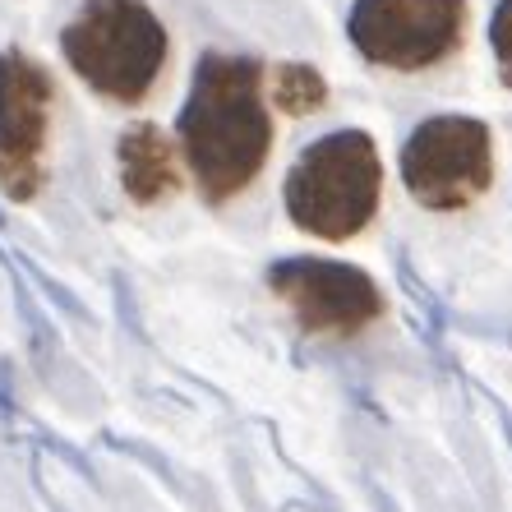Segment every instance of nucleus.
I'll list each match as a JSON object with an SVG mask.
<instances>
[{
	"instance_id": "obj_8",
	"label": "nucleus",
	"mask_w": 512,
	"mask_h": 512,
	"mask_svg": "<svg viewBox=\"0 0 512 512\" xmlns=\"http://www.w3.org/2000/svg\"><path fill=\"white\" fill-rule=\"evenodd\" d=\"M116 157H120V185L143 208L171 199L180 190L176 143L157 130V125H148V120H139V125H130V130L120 134Z\"/></svg>"
},
{
	"instance_id": "obj_7",
	"label": "nucleus",
	"mask_w": 512,
	"mask_h": 512,
	"mask_svg": "<svg viewBox=\"0 0 512 512\" xmlns=\"http://www.w3.org/2000/svg\"><path fill=\"white\" fill-rule=\"evenodd\" d=\"M268 286L291 305L305 333L356 337L383 314V296L370 273L333 259H282L268 268Z\"/></svg>"
},
{
	"instance_id": "obj_3",
	"label": "nucleus",
	"mask_w": 512,
	"mask_h": 512,
	"mask_svg": "<svg viewBox=\"0 0 512 512\" xmlns=\"http://www.w3.org/2000/svg\"><path fill=\"white\" fill-rule=\"evenodd\" d=\"M70 70L111 102H143L167 65V28L143 0H88L60 33Z\"/></svg>"
},
{
	"instance_id": "obj_5",
	"label": "nucleus",
	"mask_w": 512,
	"mask_h": 512,
	"mask_svg": "<svg viewBox=\"0 0 512 512\" xmlns=\"http://www.w3.org/2000/svg\"><path fill=\"white\" fill-rule=\"evenodd\" d=\"M346 33L370 65L429 70L462 47L466 0H356Z\"/></svg>"
},
{
	"instance_id": "obj_10",
	"label": "nucleus",
	"mask_w": 512,
	"mask_h": 512,
	"mask_svg": "<svg viewBox=\"0 0 512 512\" xmlns=\"http://www.w3.org/2000/svg\"><path fill=\"white\" fill-rule=\"evenodd\" d=\"M489 47H494V60H499L503 84L512 88V0H499V10L489 19Z\"/></svg>"
},
{
	"instance_id": "obj_6",
	"label": "nucleus",
	"mask_w": 512,
	"mask_h": 512,
	"mask_svg": "<svg viewBox=\"0 0 512 512\" xmlns=\"http://www.w3.org/2000/svg\"><path fill=\"white\" fill-rule=\"evenodd\" d=\"M51 74L24 51L0 56V190L14 203H28L42 190V157L51 125Z\"/></svg>"
},
{
	"instance_id": "obj_4",
	"label": "nucleus",
	"mask_w": 512,
	"mask_h": 512,
	"mask_svg": "<svg viewBox=\"0 0 512 512\" xmlns=\"http://www.w3.org/2000/svg\"><path fill=\"white\" fill-rule=\"evenodd\" d=\"M406 194L434 213L476 203L494 185V139L476 116H434L402 148Z\"/></svg>"
},
{
	"instance_id": "obj_1",
	"label": "nucleus",
	"mask_w": 512,
	"mask_h": 512,
	"mask_svg": "<svg viewBox=\"0 0 512 512\" xmlns=\"http://www.w3.org/2000/svg\"><path fill=\"white\" fill-rule=\"evenodd\" d=\"M176 130L203 199H236L263 171L273 148V120L263 107V65L250 56L208 51L194 70Z\"/></svg>"
},
{
	"instance_id": "obj_9",
	"label": "nucleus",
	"mask_w": 512,
	"mask_h": 512,
	"mask_svg": "<svg viewBox=\"0 0 512 512\" xmlns=\"http://www.w3.org/2000/svg\"><path fill=\"white\" fill-rule=\"evenodd\" d=\"M323 97H328V84H323V74L310 70V65H277L273 74V102L291 116H310V111L323 107Z\"/></svg>"
},
{
	"instance_id": "obj_2",
	"label": "nucleus",
	"mask_w": 512,
	"mask_h": 512,
	"mask_svg": "<svg viewBox=\"0 0 512 512\" xmlns=\"http://www.w3.org/2000/svg\"><path fill=\"white\" fill-rule=\"evenodd\" d=\"M286 213L319 240H351L374 222L383 199V162L365 130L314 139L286 176Z\"/></svg>"
}]
</instances>
